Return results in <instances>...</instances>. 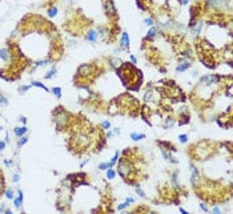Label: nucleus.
<instances>
[{
  "mask_svg": "<svg viewBox=\"0 0 233 214\" xmlns=\"http://www.w3.org/2000/svg\"><path fill=\"white\" fill-rule=\"evenodd\" d=\"M131 138H132L133 141H140V140H143V138H145V134L144 133H131Z\"/></svg>",
  "mask_w": 233,
  "mask_h": 214,
  "instance_id": "20",
  "label": "nucleus"
},
{
  "mask_svg": "<svg viewBox=\"0 0 233 214\" xmlns=\"http://www.w3.org/2000/svg\"><path fill=\"white\" fill-rule=\"evenodd\" d=\"M109 168H112L111 162H103V164L99 165V169H100V170H107V169H109Z\"/></svg>",
  "mask_w": 233,
  "mask_h": 214,
  "instance_id": "31",
  "label": "nucleus"
},
{
  "mask_svg": "<svg viewBox=\"0 0 233 214\" xmlns=\"http://www.w3.org/2000/svg\"><path fill=\"white\" fill-rule=\"evenodd\" d=\"M5 149V141H0V152H3Z\"/></svg>",
  "mask_w": 233,
  "mask_h": 214,
  "instance_id": "41",
  "label": "nucleus"
},
{
  "mask_svg": "<svg viewBox=\"0 0 233 214\" xmlns=\"http://www.w3.org/2000/svg\"><path fill=\"white\" fill-rule=\"evenodd\" d=\"M117 172H119V174H120V176L125 180V182H127V181H129L131 177L133 176V173H135V166H133V164L131 162V160L124 156L123 158L119 160Z\"/></svg>",
  "mask_w": 233,
  "mask_h": 214,
  "instance_id": "2",
  "label": "nucleus"
},
{
  "mask_svg": "<svg viewBox=\"0 0 233 214\" xmlns=\"http://www.w3.org/2000/svg\"><path fill=\"white\" fill-rule=\"evenodd\" d=\"M205 3L208 4V7L210 9L218 12H225L229 9V1L228 0H205Z\"/></svg>",
  "mask_w": 233,
  "mask_h": 214,
  "instance_id": "4",
  "label": "nucleus"
},
{
  "mask_svg": "<svg viewBox=\"0 0 233 214\" xmlns=\"http://www.w3.org/2000/svg\"><path fill=\"white\" fill-rule=\"evenodd\" d=\"M31 87H32V85H24V87H20V88H19V92H20V93H25V92H27L28 89L31 88Z\"/></svg>",
  "mask_w": 233,
  "mask_h": 214,
  "instance_id": "37",
  "label": "nucleus"
},
{
  "mask_svg": "<svg viewBox=\"0 0 233 214\" xmlns=\"http://www.w3.org/2000/svg\"><path fill=\"white\" fill-rule=\"evenodd\" d=\"M27 142H28V136H25V134H24V136L19 137V141H17V146H19V148H21V146H24L25 144H27Z\"/></svg>",
  "mask_w": 233,
  "mask_h": 214,
  "instance_id": "23",
  "label": "nucleus"
},
{
  "mask_svg": "<svg viewBox=\"0 0 233 214\" xmlns=\"http://www.w3.org/2000/svg\"><path fill=\"white\" fill-rule=\"evenodd\" d=\"M175 124H176V121H175V119H173V117H168L167 122H165V125H164V128H165V129L173 128V125H175Z\"/></svg>",
  "mask_w": 233,
  "mask_h": 214,
  "instance_id": "21",
  "label": "nucleus"
},
{
  "mask_svg": "<svg viewBox=\"0 0 233 214\" xmlns=\"http://www.w3.org/2000/svg\"><path fill=\"white\" fill-rule=\"evenodd\" d=\"M27 132H28V128L25 125L13 128V133H15L16 137H21V136H24V134H27Z\"/></svg>",
  "mask_w": 233,
  "mask_h": 214,
  "instance_id": "13",
  "label": "nucleus"
},
{
  "mask_svg": "<svg viewBox=\"0 0 233 214\" xmlns=\"http://www.w3.org/2000/svg\"><path fill=\"white\" fill-rule=\"evenodd\" d=\"M119 157H120V152H119V150H116V153H115V156H113V158H112V160H111V161H109L112 166H113V165H115V164H116L117 161H119Z\"/></svg>",
  "mask_w": 233,
  "mask_h": 214,
  "instance_id": "32",
  "label": "nucleus"
},
{
  "mask_svg": "<svg viewBox=\"0 0 233 214\" xmlns=\"http://www.w3.org/2000/svg\"><path fill=\"white\" fill-rule=\"evenodd\" d=\"M4 164H5V166H7V168H11V166H12V161H9V160H4Z\"/></svg>",
  "mask_w": 233,
  "mask_h": 214,
  "instance_id": "42",
  "label": "nucleus"
},
{
  "mask_svg": "<svg viewBox=\"0 0 233 214\" xmlns=\"http://www.w3.org/2000/svg\"><path fill=\"white\" fill-rule=\"evenodd\" d=\"M132 202H135V198H132V197H128V198L125 199L124 203H121V205H119V206H117V210H124L125 207L129 206V205H131Z\"/></svg>",
  "mask_w": 233,
  "mask_h": 214,
  "instance_id": "17",
  "label": "nucleus"
},
{
  "mask_svg": "<svg viewBox=\"0 0 233 214\" xmlns=\"http://www.w3.org/2000/svg\"><path fill=\"white\" fill-rule=\"evenodd\" d=\"M52 116H53V122L56 125V129L57 132H63L65 130L68 126H69L71 121H72V115L69 112H67L61 105H59L53 112H52Z\"/></svg>",
  "mask_w": 233,
  "mask_h": 214,
  "instance_id": "1",
  "label": "nucleus"
},
{
  "mask_svg": "<svg viewBox=\"0 0 233 214\" xmlns=\"http://www.w3.org/2000/svg\"><path fill=\"white\" fill-rule=\"evenodd\" d=\"M113 133H115V134H120L121 133V129H120V128H115V129H113Z\"/></svg>",
  "mask_w": 233,
  "mask_h": 214,
  "instance_id": "44",
  "label": "nucleus"
},
{
  "mask_svg": "<svg viewBox=\"0 0 233 214\" xmlns=\"http://www.w3.org/2000/svg\"><path fill=\"white\" fill-rule=\"evenodd\" d=\"M109 64H111V67L115 69H119L123 65V61L120 60V59H117V57H111L109 59Z\"/></svg>",
  "mask_w": 233,
  "mask_h": 214,
  "instance_id": "16",
  "label": "nucleus"
},
{
  "mask_svg": "<svg viewBox=\"0 0 233 214\" xmlns=\"http://www.w3.org/2000/svg\"><path fill=\"white\" fill-rule=\"evenodd\" d=\"M189 168H190V173H192V176H190V182H192V186L193 187H197L201 181H200V173H198L197 168L194 166L193 162H190L189 164Z\"/></svg>",
  "mask_w": 233,
  "mask_h": 214,
  "instance_id": "7",
  "label": "nucleus"
},
{
  "mask_svg": "<svg viewBox=\"0 0 233 214\" xmlns=\"http://www.w3.org/2000/svg\"><path fill=\"white\" fill-rule=\"evenodd\" d=\"M1 129H3V128H1V126H0V130H1Z\"/></svg>",
  "mask_w": 233,
  "mask_h": 214,
  "instance_id": "54",
  "label": "nucleus"
},
{
  "mask_svg": "<svg viewBox=\"0 0 233 214\" xmlns=\"http://www.w3.org/2000/svg\"><path fill=\"white\" fill-rule=\"evenodd\" d=\"M19 180H20L19 173H15V174H13V177H12V181H13V182H19Z\"/></svg>",
  "mask_w": 233,
  "mask_h": 214,
  "instance_id": "39",
  "label": "nucleus"
},
{
  "mask_svg": "<svg viewBox=\"0 0 233 214\" xmlns=\"http://www.w3.org/2000/svg\"><path fill=\"white\" fill-rule=\"evenodd\" d=\"M190 67V60H184L183 63H180L177 67H176V72H184Z\"/></svg>",
  "mask_w": 233,
  "mask_h": 214,
  "instance_id": "15",
  "label": "nucleus"
},
{
  "mask_svg": "<svg viewBox=\"0 0 233 214\" xmlns=\"http://www.w3.org/2000/svg\"><path fill=\"white\" fill-rule=\"evenodd\" d=\"M115 177H116V170H113L112 168L107 169V178L108 180H113Z\"/></svg>",
  "mask_w": 233,
  "mask_h": 214,
  "instance_id": "25",
  "label": "nucleus"
},
{
  "mask_svg": "<svg viewBox=\"0 0 233 214\" xmlns=\"http://www.w3.org/2000/svg\"><path fill=\"white\" fill-rule=\"evenodd\" d=\"M8 141H9V136H8V133H7L5 134V142H8Z\"/></svg>",
  "mask_w": 233,
  "mask_h": 214,
  "instance_id": "53",
  "label": "nucleus"
},
{
  "mask_svg": "<svg viewBox=\"0 0 233 214\" xmlns=\"http://www.w3.org/2000/svg\"><path fill=\"white\" fill-rule=\"evenodd\" d=\"M180 211H181L183 214H188V211H186L185 209H183V207H180Z\"/></svg>",
  "mask_w": 233,
  "mask_h": 214,
  "instance_id": "50",
  "label": "nucleus"
},
{
  "mask_svg": "<svg viewBox=\"0 0 233 214\" xmlns=\"http://www.w3.org/2000/svg\"><path fill=\"white\" fill-rule=\"evenodd\" d=\"M202 25H204L202 20H196L193 24H190L189 28H190V31L193 32V35H198L200 32H201V29H202Z\"/></svg>",
  "mask_w": 233,
  "mask_h": 214,
  "instance_id": "9",
  "label": "nucleus"
},
{
  "mask_svg": "<svg viewBox=\"0 0 233 214\" xmlns=\"http://www.w3.org/2000/svg\"><path fill=\"white\" fill-rule=\"evenodd\" d=\"M157 145L161 148V149H167V150H171V152H176V146L173 145V144H171V142H167V141H157L156 142Z\"/></svg>",
  "mask_w": 233,
  "mask_h": 214,
  "instance_id": "11",
  "label": "nucleus"
},
{
  "mask_svg": "<svg viewBox=\"0 0 233 214\" xmlns=\"http://www.w3.org/2000/svg\"><path fill=\"white\" fill-rule=\"evenodd\" d=\"M20 121H23V124H25V122H27V119H25V117H20Z\"/></svg>",
  "mask_w": 233,
  "mask_h": 214,
  "instance_id": "49",
  "label": "nucleus"
},
{
  "mask_svg": "<svg viewBox=\"0 0 233 214\" xmlns=\"http://www.w3.org/2000/svg\"><path fill=\"white\" fill-rule=\"evenodd\" d=\"M190 0H180V3H181V5H185V4H188Z\"/></svg>",
  "mask_w": 233,
  "mask_h": 214,
  "instance_id": "47",
  "label": "nucleus"
},
{
  "mask_svg": "<svg viewBox=\"0 0 233 214\" xmlns=\"http://www.w3.org/2000/svg\"><path fill=\"white\" fill-rule=\"evenodd\" d=\"M129 36L127 32H123L121 35V40H120V47L121 48H125V49H129Z\"/></svg>",
  "mask_w": 233,
  "mask_h": 214,
  "instance_id": "12",
  "label": "nucleus"
},
{
  "mask_svg": "<svg viewBox=\"0 0 233 214\" xmlns=\"http://www.w3.org/2000/svg\"><path fill=\"white\" fill-rule=\"evenodd\" d=\"M103 5H104V12L109 19H116L117 17V9L115 7L113 0H103Z\"/></svg>",
  "mask_w": 233,
  "mask_h": 214,
  "instance_id": "5",
  "label": "nucleus"
},
{
  "mask_svg": "<svg viewBox=\"0 0 233 214\" xmlns=\"http://www.w3.org/2000/svg\"><path fill=\"white\" fill-rule=\"evenodd\" d=\"M56 72H57V69H56V67H55V65H53V67L51 68V71H49V72H48V73H47V75H45V76H44V77H45L47 80H49V79H52V77H53L55 75H56Z\"/></svg>",
  "mask_w": 233,
  "mask_h": 214,
  "instance_id": "24",
  "label": "nucleus"
},
{
  "mask_svg": "<svg viewBox=\"0 0 233 214\" xmlns=\"http://www.w3.org/2000/svg\"><path fill=\"white\" fill-rule=\"evenodd\" d=\"M0 105H1V107H7V105H8L7 97H5L4 95H1V93H0Z\"/></svg>",
  "mask_w": 233,
  "mask_h": 214,
  "instance_id": "33",
  "label": "nucleus"
},
{
  "mask_svg": "<svg viewBox=\"0 0 233 214\" xmlns=\"http://www.w3.org/2000/svg\"><path fill=\"white\" fill-rule=\"evenodd\" d=\"M92 71H93V67L91 64H81L77 68V72H76V80L88 77L89 75H92Z\"/></svg>",
  "mask_w": 233,
  "mask_h": 214,
  "instance_id": "6",
  "label": "nucleus"
},
{
  "mask_svg": "<svg viewBox=\"0 0 233 214\" xmlns=\"http://www.w3.org/2000/svg\"><path fill=\"white\" fill-rule=\"evenodd\" d=\"M100 128L101 129H104V130H109L111 129V122L109 121H103L100 124Z\"/></svg>",
  "mask_w": 233,
  "mask_h": 214,
  "instance_id": "34",
  "label": "nucleus"
},
{
  "mask_svg": "<svg viewBox=\"0 0 233 214\" xmlns=\"http://www.w3.org/2000/svg\"><path fill=\"white\" fill-rule=\"evenodd\" d=\"M5 214H12V211H11V209H5V211H4Z\"/></svg>",
  "mask_w": 233,
  "mask_h": 214,
  "instance_id": "52",
  "label": "nucleus"
},
{
  "mask_svg": "<svg viewBox=\"0 0 233 214\" xmlns=\"http://www.w3.org/2000/svg\"><path fill=\"white\" fill-rule=\"evenodd\" d=\"M31 85H32V87H37V88H43L44 91H47V92L49 91V89L47 88V87L43 84V83H40V81H32V83H31Z\"/></svg>",
  "mask_w": 233,
  "mask_h": 214,
  "instance_id": "26",
  "label": "nucleus"
},
{
  "mask_svg": "<svg viewBox=\"0 0 233 214\" xmlns=\"http://www.w3.org/2000/svg\"><path fill=\"white\" fill-rule=\"evenodd\" d=\"M12 57H13V52H12V49H9V48H1V49H0V60L8 63Z\"/></svg>",
  "mask_w": 233,
  "mask_h": 214,
  "instance_id": "8",
  "label": "nucleus"
},
{
  "mask_svg": "<svg viewBox=\"0 0 233 214\" xmlns=\"http://www.w3.org/2000/svg\"><path fill=\"white\" fill-rule=\"evenodd\" d=\"M198 206H200V209H201V210L208 211V206H206V205H205L204 202H200V205H198Z\"/></svg>",
  "mask_w": 233,
  "mask_h": 214,
  "instance_id": "40",
  "label": "nucleus"
},
{
  "mask_svg": "<svg viewBox=\"0 0 233 214\" xmlns=\"http://www.w3.org/2000/svg\"><path fill=\"white\" fill-rule=\"evenodd\" d=\"M51 92H52V93H53V95L56 96L57 99H60V97H61V95H63L61 88H59V87H56V88H52V89H51Z\"/></svg>",
  "mask_w": 233,
  "mask_h": 214,
  "instance_id": "28",
  "label": "nucleus"
},
{
  "mask_svg": "<svg viewBox=\"0 0 233 214\" xmlns=\"http://www.w3.org/2000/svg\"><path fill=\"white\" fill-rule=\"evenodd\" d=\"M4 195H5V198L7 199H13V190L12 189H7V190H4Z\"/></svg>",
  "mask_w": 233,
  "mask_h": 214,
  "instance_id": "29",
  "label": "nucleus"
},
{
  "mask_svg": "<svg viewBox=\"0 0 233 214\" xmlns=\"http://www.w3.org/2000/svg\"><path fill=\"white\" fill-rule=\"evenodd\" d=\"M112 137H113V132H108L105 134V138H112Z\"/></svg>",
  "mask_w": 233,
  "mask_h": 214,
  "instance_id": "45",
  "label": "nucleus"
},
{
  "mask_svg": "<svg viewBox=\"0 0 233 214\" xmlns=\"http://www.w3.org/2000/svg\"><path fill=\"white\" fill-rule=\"evenodd\" d=\"M88 162H89V160H85V161H83L81 164H80V166H81V168H83V166H84V165H87V164H88Z\"/></svg>",
  "mask_w": 233,
  "mask_h": 214,
  "instance_id": "48",
  "label": "nucleus"
},
{
  "mask_svg": "<svg viewBox=\"0 0 233 214\" xmlns=\"http://www.w3.org/2000/svg\"><path fill=\"white\" fill-rule=\"evenodd\" d=\"M136 193L140 195V197H141V198H145V197H147V195H145V193H144V191L141 190L140 185H137V186H136Z\"/></svg>",
  "mask_w": 233,
  "mask_h": 214,
  "instance_id": "35",
  "label": "nucleus"
},
{
  "mask_svg": "<svg viewBox=\"0 0 233 214\" xmlns=\"http://www.w3.org/2000/svg\"><path fill=\"white\" fill-rule=\"evenodd\" d=\"M131 60H132L133 64H136V57H135V56H131Z\"/></svg>",
  "mask_w": 233,
  "mask_h": 214,
  "instance_id": "51",
  "label": "nucleus"
},
{
  "mask_svg": "<svg viewBox=\"0 0 233 214\" xmlns=\"http://www.w3.org/2000/svg\"><path fill=\"white\" fill-rule=\"evenodd\" d=\"M5 209H7L5 203H1V205H0V213H4V211H5Z\"/></svg>",
  "mask_w": 233,
  "mask_h": 214,
  "instance_id": "43",
  "label": "nucleus"
},
{
  "mask_svg": "<svg viewBox=\"0 0 233 214\" xmlns=\"http://www.w3.org/2000/svg\"><path fill=\"white\" fill-rule=\"evenodd\" d=\"M177 177H179V170H175V172L171 174V181L172 185L175 187H179V182H177Z\"/></svg>",
  "mask_w": 233,
  "mask_h": 214,
  "instance_id": "18",
  "label": "nucleus"
},
{
  "mask_svg": "<svg viewBox=\"0 0 233 214\" xmlns=\"http://www.w3.org/2000/svg\"><path fill=\"white\" fill-rule=\"evenodd\" d=\"M47 13H48V16H49V17H55V16L57 15V8H56V7H49V8H48V12H47Z\"/></svg>",
  "mask_w": 233,
  "mask_h": 214,
  "instance_id": "27",
  "label": "nucleus"
},
{
  "mask_svg": "<svg viewBox=\"0 0 233 214\" xmlns=\"http://www.w3.org/2000/svg\"><path fill=\"white\" fill-rule=\"evenodd\" d=\"M5 190V183H4V178H3V174L0 173V195L4 193Z\"/></svg>",
  "mask_w": 233,
  "mask_h": 214,
  "instance_id": "30",
  "label": "nucleus"
},
{
  "mask_svg": "<svg viewBox=\"0 0 233 214\" xmlns=\"http://www.w3.org/2000/svg\"><path fill=\"white\" fill-rule=\"evenodd\" d=\"M71 141L73 142V146H71V149H75V150L76 149H85L87 146L89 145L91 137L88 133L79 130V132H76V133L72 136Z\"/></svg>",
  "mask_w": 233,
  "mask_h": 214,
  "instance_id": "3",
  "label": "nucleus"
},
{
  "mask_svg": "<svg viewBox=\"0 0 233 214\" xmlns=\"http://www.w3.org/2000/svg\"><path fill=\"white\" fill-rule=\"evenodd\" d=\"M212 211H213L214 214H218V213H220V209H218V207H213V209H212Z\"/></svg>",
  "mask_w": 233,
  "mask_h": 214,
  "instance_id": "46",
  "label": "nucleus"
},
{
  "mask_svg": "<svg viewBox=\"0 0 233 214\" xmlns=\"http://www.w3.org/2000/svg\"><path fill=\"white\" fill-rule=\"evenodd\" d=\"M97 37H99V31L97 29H89L85 35V40H88L91 43H95L97 40Z\"/></svg>",
  "mask_w": 233,
  "mask_h": 214,
  "instance_id": "10",
  "label": "nucleus"
},
{
  "mask_svg": "<svg viewBox=\"0 0 233 214\" xmlns=\"http://www.w3.org/2000/svg\"><path fill=\"white\" fill-rule=\"evenodd\" d=\"M23 191L19 190L17 191V197H16L15 199H13V206L16 207V209H20L21 207V205H23Z\"/></svg>",
  "mask_w": 233,
  "mask_h": 214,
  "instance_id": "14",
  "label": "nucleus"
},
{
  "mask_svg": "<svg viewBox=\"0 0 233 214\" xmlns=\"http://www.w3.org/2000/svg\"><path fill=\"white\" fill-rule=\"evenodd\" d=\"M157 35V28L156 27H152V28H149V31H148V33H147V36H145V40H149V39H153Z\"/></svg>",
  "mask_w": 233,
  "mask_h": 214,
  "instance_id": "19",
  "label": "nucleus"
},
{
  "mask_svg": "<svg viewBox=\"0 0 233 214\" xmlns=\"http://www.w3.org/2000/svg\"><path fill=\"white\" fill-rule=\"evenodd\" d=\"M49 63H52V60H51V59H44V60L36 61V63H35V68H37V67H44V65L49 64Z\"/></svg>",
  "mask_w": 233,
  "mask_h": 214,
  "instance_id": "22",
  "label": "nucleus"
},
{
  "mask_svg": "<svg viewBox=\"0 0 233 214\" xmlns=\"http://www.w3.org/2000/svg\"><path fill=\"white\" fill-rule=\"evenodd\" d=\"M144 23H145V25H149V27H152L155 21H153V17H148V19H145V21H144Z\"/></svg>",
  "mask_w": 233,
  "mask_h": 214,
  "instance_id": "38",
  "label": "nucleus"
},
{
  "mask_svg": "<svg viewBox=\"0 0 233 214\" xmlns=\"http://www.w3.org/2000/svg\"><path fill=\"white\" fill-rule=\"evenodd\" d=\"M179 141L181 142V144H185V142L188 141V134H180V136H179Z\"/></svg>",
  "mask_w": 233,
  "mask_h": 214,
  "instance_id": "36",
  "label": "nucleus"
}]
</instances>
